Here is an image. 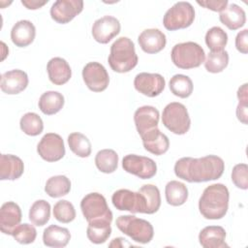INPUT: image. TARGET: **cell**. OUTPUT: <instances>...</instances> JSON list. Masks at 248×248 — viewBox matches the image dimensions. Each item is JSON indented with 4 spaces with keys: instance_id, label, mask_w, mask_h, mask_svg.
Returning <instances> with one entry per match:
<instances>
[{
    "instance_id": "1",
    "label": "cell",
    "mask_w": 248,
    "mask_h": 248,
    "mask_svg": "<svg viewBox=\"0 0 248 248\" xmlns=\"http://www.w3.org/2000/svg\"><path fill=\"white\" fill-rule=\"evenodd\" d=\"M224 170L223 159L216 155H207L202 158L183 157L174 165L175 175L190 183L218 179L222 176Z\"/></svg>"
},
{
    "instance_id": "2",
    "label": "cell",
    "mask_w": 248,
    "mask_h": 248,
    "mask_svg": "<svg viewBox=\"0 0 248 248\" xmlns=\"http://www.w3.org/2000/svg\"><path fill=\"white\" fill-rule=\"evenodd\" d=\"M229 190L224 184L215 183L207 186L199 200L201 214L209 220L223 218L229 208Z\"/></svg>"
},
{
    "instance_id": "3",
    "label": "cell",
    "mask_w": 248,
    "mask_h": 248,
    "mask_svg": "<svg viewBox=\"0 0 248 248\" xmlns=\"http://www.w3.org/2000/svg\"><path fill=\"white\" fill-rule=\"evenodd\" d=\"M109 67L116 73H128L134 69L139 61L133 41L127 37H120L110 46L108 58Z\"/></svg>"
},
{
    "instance_id": "4",
    "label": "cell",
    "mask_w": 248,
    "mask_h": 248,
    "mask_svg": "<svg viewBox=\"0 0 248 248\" xmlns=\"http://www.w3.org/2000/svg\"><path fill=\"white\" fill-rule=\"evenodd\" d=\"M115 224L119 231L136 242L146 244L153 238V227L150 222L144 219L138 218L134 215H121L116 219Z\"/></svg>"
},
{
    "instance_id": "5",
    "label": "cell",
    "mask_w": 248,
    "mask_h": 248,
    "mask_svg": "<svg viewBox=\"0 0 248 248\" xmlns=\"http://www.w3.org/2000/svg\"><path fill=\"white\" fill-rule=\"evenodd\" d=\"M170 57L176 67L188 70L201 66L204 62L205 53L199 44L186 42L176 44L171 49Z\"/></svg>"
},
{
    "instance_id": "6",
    "label": "cell",
    "mask_w": 248,
    "mask_h": 248,
    "mask_svg": "<svg viewBox=\"0 0 248 248\" xmlns=\"http://www.w3.org/2000/svg\"><path fill=\"white\" fill-rule=\"evenodd\" d=\"M164 126L176 135L186 134L191 126V119L186 107L178 102L168 104L163 109Z\"/></svg>"
},
{
    "instance_id": "7",
    "label": "cell",
    "mask_w": 248,
    "mask_h": 248,
    "mask_svg": "<svg viewBox=\"0 0 248 248\" xmlns=\"http://www.w3.org/2000/svg\"><path fill=\"white\" fill-rule=\"evenodd\" d=\"M195 19L194 7L189 2L180 1L171 6L163 17V24L167 30L174 31L189 27Z\"/></svg>"
},
{
    "instance_id": "8",
    "label": "cell",
    "mask_w": 248,
    "mask_h": 248,
    "mask_svg": "<svg viewBox=\"0 0 248 248\" xmlns=\"http://www.w3.org/2000/svg\"><path fill=\"white\" fill-rule=\"evenodd\" d=\"M80 209L89 223L97 220L112 221V212L108 206L105 197L99 193H89L80 202Z\"/></svg>"
},
{
    "instance_id": "9",
    "label": "cell",
    "mask_w": 248,
    "mask_h": 248,
    "mask_svg": "<svg viewBox=\"0 0 248 248\" xmlns=\"http://www.w3.org/2000/svg\"><path fill=\"white\" fill-rule=\"evenodd\" d=\"M111 202L118 210H126L131 213H147V205L144 196L140 192H133L128 189H120L113 193Z\"/></svg>"
},
{
    "instance_id": "10",
    "label": "cell",
    "mask_w": 248,
    "mask_h": 248,
    "mask_svg": "<svg viewBox=\"0 0 248 248\" xmlns=\"http://www.w3.org/2000/svg\"><path fill=\"white\" fill-rule=\"evenodd\" d=\"M122 168L141 179L152 178L157 172V165L151 158L136 154L126 155L122 160Z\"/></svg>"
},
{
    "instance_id": "11",
    "label": "cell",
    "mask_w": 248,
    "mask_h": 248,
    "mask_svg": "<svg viewBox=\"0 0 248 248\" xmlns=\"http://www.w3.org/2000/svg\"><path fill=\"white\" fill-rule=\"evenodd\" d=\"M37 152L46 162L59 161L65 155L64 141L58 134L47 133L38 143Z\"/></svg>"
},
{
    "instance_id": "12",
    "label": "cell",
    "mask_w": 248,
    "mask_h": 248,
    "mask_svg": "<svg viewBox=\"0 0 248 248\" xmlns=\"http://www.w3.org/2000/svg\"><path fill=\"white\" fill-rule=\"evenodd\" d=\"M82 78L85 85L93 92H102L109 83L106 68L98 62H89L82 69Z\"/></svg>"
},
{
    "instance_id": "13",
    "label": "cell",
    "mask_w": 248,
    "mask_h": 248,
    "mask_svg": "<svg viewBox=\"0 0 248 248\" xmlns=\"http://www.w3.org/2000/svg\"><path fill=\"white\" fill-rule=\"evenodd\" d=\"M166 81L160 74L140 73L134 79V86L137 91L147 97H156L165 89Z\"/></svg>"
},
{
    "instance_id": "14",
    "label": "cell",
    "mask_w": 248,
    "mask_h": 248,
    "mask_svg": "<svg viewBox=\"0 0 248 248\" xmlns=\"http://www.w3.org/2000/svg\"><path fill=\"white\" fill-rule=\"evenodd\" d=\"M83 9L81 0H57L50 8V16L57 23L65 24L75 18Z\"/></svg>"
},
{
    "instance_id": "15",
    "label": "cell",
    "mask_w": 248,
    "mask_h": 248,
    "mask_svg": "<svg viewBox=\"0 0 248 248\" xmlns=\"http://www.w3.org/2000/svg\"><path fill=\"white\" fill-rule=\"evenodd\" d=\"M119 20L111 16H105L94 21L92 36L100 44H108L120 32Z\"/></svg>"
},
{
    "instance_id": "16",
    "label": "cell",
    "mask_w": 248,
    "mask_h": 248,
    "mask_svg": "<svg viewBox=\"0 0 248 248\" xmlns=\"http://www.w3.org/2000/svg\"><path fill=\"white\" fill-rule=\"evenodd\" d=\"M160 113L159 110L152 106H142L134 113V121L140 136L149 130L158 128Z\"/></svg>"
},
{
    "instance_id": "17",
    "label": "cell",
    "mask_w": 248,
    "mask_h": 248,
    "mask_svg": "<svg viewBox=\"0 0 248 248\" xmlns=\"http://www.w3.org/2000/svg\"><path fill=\"white\" fill-rule=\"evenodd\" d=\"M28 85V76L25 72L16 69L8 71L1 76V90L9 95L22 92Z\"/></svg>"
},
{
    "instance_id": "18",
    "label": "cell",
    "mask_w": 248,
    "mask_h": 248,
    "mask_svg": "<svg viewBox=\"0 0 248 248\" xmlns=\"http://www.w3.org/2000/svg\"><path fill=\"white\" fill-rule=\"evenodd\" d=\"M138 41L140 48L149 54L160 52L167 44L166 35L157 28L143 30L140 34Z\"/></svg>"
},
{
    "instance_id": "19",
    "label": "cell",
    "mask_w": 248,
    "mask_h": 248,
    "mask_svg": "<svg viewBox=\"0 0 248 248\" xmlns=\"http://www.w3.org/2000/svg\"><path fill=\"white\" fill-rule=\"evenodd\" d=\"M21 209L14 202H5L0 209V230L5 234H12L21 221Z\"/></svg>"
},
{
    "instance_id": "20",
    "label": "cell",
    "mask_w": 248,
    "mask_h": 248,
    "mask_svg": "<svg viewBox=\"0 0 248 248\" xmlns=\"http://www.w3.org/2000/svg\"><path fill=\"white\" fill-rule=\"evenodd\" d=\"M142 144L145 150L154 155H163L169 150L170 140L169 138L163 134L158 128L147 131L140 136Z\"/></svg>"
},
{
    "instance_id": "21",
    "label": "cell",
    "mask_w": 248,
    "mask_h": 248,
    "mask_svg": "<svg viewBox=\"0 0 248 248\" xmlns=\"http://www.w3.org/2000/svg\"><path fill=\"white\" fill-rule=\"evenodd\" d=\"M49 80L55 85H62L68 82L72 77V70L68 62L61 57L51 58L46 65Z\"/></svg>"
},
{
    "instance_id": "22",
    "label": "cell",
    "mask_w": 248,
    "mask_h": 248,
    "mask_svg": "<svg viewBox=\"0 0 248 248\" xmlns=\"http://www.w3.org/2000/svg\"><path fill=\"white\" fill-rule=\"evenodd\" d=\"M24 171L22 160L12 154H2L0 157V179L16 180L19 178Z\"/></svg>"
},
{
    "instance_id": "23",
    "label": "cell",
    "mask_w": 248,
    "mask_h": 248,
    "mask_svg": "<svg viewBox=\"0 0 248 248\" xmlns=\"http://www.w3.org/2000/svg\"><path fill=\"white\" fill-rule=\"evenodd\" d=\"M36 36V28L30 20L17 21L11 30L12 42L18 47H25L33 43Z\"/></svg>"
},
{
    "instance_id": "24",
    "label": "cell",
    "mask_w": 248,
    "mask_h": 248,
    "mask_svg": "<svg viewBox=\"0 0 248 248\" xmlns=\"http://www.w3.org/2000/svg\"><path fill=\"white\" fill-rule=\"evenodd\" d=\"M200 244L204 248L228 247L226 243V231L221 226H207L199 234Z\"/></svg>"
},
{
    "instance_id": "25",
    "label": "cell",
    "mask_w": 248,
    "mask_h": 248,
    "mask_svg": "<svg viewBox=\"0 0 248 248\" xmlns=\"http://www.w3.org/2000/svg\"><path fill=\"white\" fill-rule=\"evenodd\" d=\"M219 19L229 29L237 30L245 24L246 15L241 7L232 3L220 12Z\"/></svg>"
},
{
    "instance_id": "26",
    "label": "cell",
    "mask_w": 248,
    "mask_h": 248,
    "mask_svg": "<svg viewBox=\"0 0 248 248\" xmlns=\"http://www.w3.org/2000/svg\"><path fill=\"white\" fill-rule=\"evenodd\" d=\"M71 239L68 229L56 225H50L43 232V242L46 246L61 248L65 247Z\"/></svg>"
},
{
    "instance_id": "27",
    "label": "cell",
    "mask_w": 248,
    "mask_h": 248,
    "mask_svg": "<svg viewBox=\"0 0 248 248\" xmlns=\"http://www.w3.org/2000/svg\"><path fill=\"white\" fill-rule=\"evenodd\" d=\"M65 103L64 96L57 91H46L39 99V108L46 115H52L61 110Z\"/></svg>"
},
{
    "instance_id": "28",
    "label": "cell",
    "mask_w": 248,
    "mask_h": 248,
    "mask_svg": "<svg viewBox=\"0 0 248 248\" xmlns=\"http://www.w3.org/2000/svg\"><path fill=\"white\" fill-rule=\"evenodd\" d=\"M110 223L108 220H97L88 223L86 235L88 239L95 244H101L108 240L111 233Z\"/></svg>"
},
{
    "instance_id": "29",
    "label": "cell",
    "mask_w": 248,
    "mask_h": 248,
    "mask_svg": "<svg viewBox=\"0 0 248 248\" xmlns=\"http://www.w3.org/2000/svg\"><path fill=\"white\" fill-rule=\"evenodd\" d=\"M165 196L169 204L172 206H179L187 201L188 189L184 183L177 180H171L166 185Z\"/></svg>"
},
{
    "instance_id": "30",
    "label": "cell",
    "mask_w": 248,
    "mask_h": 248,
    "mask_svg": "<svg viewBox=\"0 0 248 248\" xmlns=\"http://www.w3.org/2000/svg\"><path fill=\"white\" fill-rule=\"evenodd\" d=\"M71 190V181L65 175H55L48 178L46 182L45 191L51 198L66 196Z\"/></svg>"
},
{
    "instance_id": "31",
    "label": "cell",
    "mask_w": 248,
    "mask_h": 248,
    "mask_svg": "<svg viewBox=\"0 0 248 248\" xmlns=\"http://www.w3.org/2000/svg\"><path fill=\"white\" fill-rule=\"evenodd\" d=\"M97 169L104 173H111L118 166V155L112 149H102L95 156Z\"/></svg>"
},
{
    "instance_id": "32",
    "label": "cell",
    "mask_w": 248,
    "mask_h": 248,
    "mask_svg": "<svg viewBox=\"0 0 248 248\" xmlns=\"http://www.w3.org/2000/svg\"><path fill=\"white\" fill-rule=\"evenodd\" d=\"M68 143L71 151L78 157L85 158L91 154V142L86 136L75 132L68 136Z\"/></svg>"
},
{
    "instance_id": "33",
    "label": "cell",
    "mask_w": 248,
    "mask_h": 248,
    "mask_svg": "<svg viewBox=\"0 0 248 248\" xmlns=\"http://www.w3.org/2000/svg\"><path fill=\"white\" fill-rule=\"evenodd\" d=\"M50 218V204L45 200L36 201L30 207L29 220L36 226L46 225Z\"/></svg>"
},
{
    "instance_id": "34",
    "label": "cell",
    "mask_w": 248,
    "mask_h": 248,
    "mask_svg": "<svg viewBox=\"0 0 248 248\" xmlns=\"http://www.w3.org/2000/svg\"><path fill=\"white\" fill-rule=\"evenodd\" d=\"M171 93L179 98H188L193 92L192 79L185 75L177 74L174 75L169 83Z\"/></svg>"
},
{
    "instance_id": "35",
    "label": "cell",
    "mask_w": 248,
    "mask_h": 248,
    "mask_svg": "<svg viewBox=\"0 0 248 248\" xmlns=\"http://www.w3.org/2000/svg\"><path fill=\"white\" fill-rule=\"evenodd\" d=\"M228 43V34L219 26H213L205 34V44L210 51L224 50Z\"/></svg>"
},
{
    "instance_id": "36",
    "label": "cell",
    "mask_w": 248,
    "mask_h": 248,
    "mask_svg": "<svg viewBox=\"0 0 248 248\" xmlns=\"http://www.w3.org/2000/svg\"><path fill=\"white\" fill-rule=\"evenodd\" d=\"M21 131L31 137L40 135L44 130V123L42 118L35 112L25 113L19 121Z\"/></svg>"
},
{
    "instance_id": "37",
    "label": "cell",
    "mask_w": 248,
    "mask_h": 248,
    "mask_svg": "<svg viewBox=\"0 0 248 248\" xmlns=\"http://www.w3.org/2000/svg\"><path fill=\"white\" fill-rule=\"evenodd\" d=\"M229 64V53L226 50L210 51L204 61L207 72L217 74L225 70Z\"/></svg>"
},
{
    "instance_id": "38",
    "label": "cell",
    "mask_w": 248,
    "mask_h": 248,
    "mask_svg": "<svg viewBox=\"0 0 248 248\" xmlns=\"http://www.w3.org/2000/svg\"><path fill=\"white\" fill-rule=\"evenodd\" d=\"M139 192H140L145 198L147 205L146 214H153L157 212L161 205V196L158 187L152 184H145L140 188Z\"/></svg>"
},
{
    "instance_id": "39",
    "label": "cell",
    "mask_w": 248,
    "mask_h": 248,
    "mask_svg": "<svg viewBox=\"0 0 248 248\" xmlns=\"http://www.w3.org/2000/svg\"><path fill=\"white\" fill-rule=\"evenodd\" d=\"M53 216L61 223H70L76 218V210L72 202L66 200L58 201L53 206Z\"/></svg>"
},
{
    "instance_id": "40",
    "label": "cell",
    "mask_w": 248,
    "mask_h": 248,
    "mask_svg": "<svg viewBox=\"0 0 248 248\" xmlns=\"http://www.w3.org/2000/svg\"><path fill=\"white\" fill-rule=\"evenodd\" d=\"M11 235L20 244H30L35 241L37 231L33 225L24 223L17 225Z\"/></svg>"
},
{
    "instance_id": "41",
    "label": "cell",
    "mask_w": 248,
    "mask_h": 248,
    "mask_svg": "<svg viewBox=\"0 0 248 248\" xmlns=\"http://www.w3.org/2000/svg\"><path fill=\"white\" fill-rule=\"evenodd\" d=\"M232 181L239 189L248 188V167L246 164H237L232 171Z\"/></svg>"
},
{
    "instance_id": "42",
    "label": "cell",
    "mask_w": 248,
    "mask_h": 248,
    "mask_svg": "<svg viewBox=\"0 0 248 248\" xmlns=\"http://www.w3.org/2000/svg\"><path fill=\"white\" fill-rule=\"evenodd\" d=\"M235 47L236 49L246 54L248 52V30L243 29L242 31L238 32L235 37Z\"/></svg>"
},
{
    "instance_id": "43",
    "label": "cell",
    "mask_w": 248,
    "mask_h": 248,
    "mask_svg": "<svg viewBox=\"0 0 248 248\" xmlns=\"http://www.w3.org/2000/svg\"><path fill=\"white\" fill-rule=\"evenodd\" d=\"M200 6H202L206 9H209L214 12H222L227 6V0H207V1H197Z\"/></svg>"
},
{
    "instance_id": "44",
    "label": "cell",
    "mask_w": 248,
    "mask_h": 248,
    "mask_svg": "<svg viewBox=\"0 0 248 248\" xmlns=\"http://www.w3.org/2000/svg\"><path fill=\"white\" fill-rule=\"evenodd\" d=\"M247 104H248V101H239V103L236 107L237 119L245 125L248 123V121H247V118H248Z\"/></svg>"
},
{
    "instance_id": "45",
    "label": "cell",
    "mask_w": 248,
    "mask_h": 248,
    "mask_svg": "<svg viewBox=\"0 0 248 248\" xmlns=\"http://www.w3.org/2000/svg\"><path fill=\"white\" fill-rule=\"evenodd\" d=\"M48 2V0L45 1H38V0H21V4L25 6L29 10H36L40 9L44 5H46Z\"/></svg>"
},
{
    "instance_id": "46",
    "label": "cell",
    "mask_w": 248,
    "mask_h": 248,
    "mask_svg": "<svg viewBox=\"0 0 248 248\" xmlns=\"http://www.w3.org/2000/svg\"><path fill=\"white\" fill-rule=\"evenodd\" d=\"M237 98L238 101H248V90L247 83L241 85L237 90Z\"/></svg>"
},
{
    "instance_id": "47",
    "label": "cell",
    "mask_w": 248,
    "mask_h": 248,
    "mask_svg": "<svg viewBox=\"0 0 248 248\" xmlns=\"http://www.w3.org/2000/svg\"><path fill=\"white\" fill-rule=\"evenodd\" d=\"M130 246L131 244L127 242V240L123 237H117V238H113L112 241L109 244V247H123V246Z\"/></svg>"
}]
</instances>
